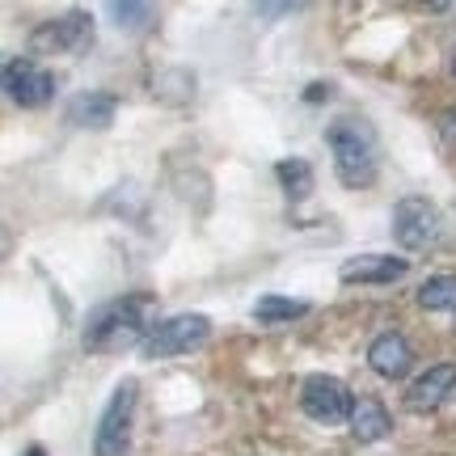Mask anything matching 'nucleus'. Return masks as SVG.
Instances as JSON below:
<instances>
[{
	"label": "nucleus",
	"mask_w": 456,
	"mask_h": 456,
	"mask_svg": "<svg viewBox=\"0 0 456 456\" xmlns=\"http://www.w3.org/2000/svg\"><path fill=\"white\" fill-rule=\"evenodd\" d=\"M309 305L305 300H292V296H262L258 305H254V322L258 326H283V322H296V317H305Z\"/></svg>",
	"instance_id": "14"
},
{
	"label": "nucleus",
	"mask_w": 456,
	"mask_h": 456,
	"mask_svg": "<svg viewBox=\"0 0 456 456\" xmlns=\"http://www.w3.org/2000/svg\"><path fill=\"white\" fill-rule=\"evenodd\" d=\"M110 13L118 17V26H127V30H144L148 21H152V9H148V4H110Z\"/></svg>",
	"instance_id": "17"
},
{
	"label": "nucleus",
	"mask_w": 456,
	"mask_h": 456,
	"mask_svg": "<svg viewBox=\"0 0 456 456\" xmlns=\"http://www.w3.org/2000/svg\"><path fill=\"white\" fill-rule=\"evenodd\" d=\"M389 410L380 406L376 397H355V410H351V436L355 444H376L389 436Z\"/></svg>",
	"instance_id": "13"
},
{
	"label": "nucleus",
	"mask_w": 456,
	"mask_h": 456,
	"mask_svg": "<svg viewBox=\"0 0 456 456\" xmlns=\"http://www.w3.org/2000/svg\"><path fill=\"white\" fill-rule=\"evenodd\" d=\"M393 241L402 249H427L440 241V212L419 195H406L393 208Z\"/></svg>",
	"instance_id": "6"
},
{
	"label": "nucleus",
	"mask_w": 456,
	"mask_h": 456,
	"mask_svg": "<svg viewBox=\"0 0 456 456\" xmlns=\"http://www.w3.org/2000/svg\"><path fill=\"white\" fill-rule=\"evenodd\" d=\"M21 456H47V452H43V448L34 444V448H26V452H21Z\"/></svg>",
	"instance_id": "19"
},
{
	"label": "nucleus",
	"mask_w": 456,
	"mask_h": 456,
	"mask_svg": "<svg viewBox=\"0 0 456 456\" xmlns=\"http://www.w3.org/2000/svg\"><path fill=\"white\" fill-rule=\"evenodd\" d=\"M275 178H279V186H283V195H288V199H305L313 191V169H309V161H300V157H292V161H279L275 165Z\"/></svg>",
	"instance_id": "15"
},
{
	"label": "nucleus",
	"mask_w": 456,
	"mask_h": 456,
	"mask_svg": "<svg viewBox=\"0 0 456 456\" xmlns=\"http://www.w3.org/2000/svg\"><path fill=\"white\" fill-rule=\"evenodd\" d=\"M326 144L334 152V169H338L342 186H372L376 182V131L363 118H334L326 131Z\"/></svg>",
	"instance_id": "2"
},
{
	"label": "nucleus",
	"mask_w": 456,
	"mask_h": 456,
	"mask_svg": "<svg viewBox=\"0 0 456 456\" xmlns=\"http://www.w3.org/2000/svg\"><path fill=\"white\" fill-rule=\"evenodd\" d=\"M114 110H118V102L110 94H77V98L68 102V123L72 127H110L114 123Z\"/></svg>",
	"instance_id": "12"
},
{
	"label": "nucleus",
	"mask_w": 456,
	"mask_h": 456,
	"mask_svg": "<svg viewBox=\"0 0 456 456\" xmlns=\"http://www.w3.org/2000/svg\"><path fill=\"white\" fill-rule=\"evenodd\" d=\"M212 334V322L203 317V313H178V317H169L161 326L148 330L144 338V359H169V355H186V351H195L203 346Z\"/></svg>",
	"instance_id": "3"
},
{
	"label": "nucleus",
	"mask_w": 456,
	"mask_h": 456,
	"mask_svg": "<svg viewBox=\"0 0 456 456\" xmlns=\"http://www.w3.org/2000/svg\"><path fill=\"white\" fill-rule=\"evenodd\" d=\"M4 89H9V98H13L21 110H38V106L51 102L55 81H51L47 68H38L34 60H26V55H17V60L4 64Z\"/></svg>",
	"instance_id": "7"
},
{
	"label": "nucleus",
	"mask_w": 456,
	"mask_h": 456,
	"mask_svg": "<svg viewBox=\"0 0 456 456\" xmlns=\"http://www.w3.org/2000/svg\"><path fill=\"white\" fill-rule=\"evenodd\" d=\"M419 305L427 313H444V309H456V275H436L427 279L419 288Z\"/></svg>",
	"instance_id": "16"
},
{
	"label": "nucleus",
	"mask_w": 456,
	"mask_h": 456,
	"mask_svg": "<svg viewBox=\"0 0 456 456\" xmlns=\"http://www.w3.org/2000/svg\"><path fill=\"white\" fill-rule=\"evenodd\" d=\"M300 410L309 414L313 423H351V410H355V397L346 393L342 380L334 376H309L305 389H300Z\"/></svg>",
	"instance_id": "4"
},
{
	"label": "nucleus",
	"mask_w": 456,
	"mask_h": 456,
	"mask_svg": "<svg viewBox=\"0 0 456 456\" xmlns=\"http://www.w3.org/2000/svg\"><path fill=\"white\" fill-rule=\"evenodd\" d=\"M148 309H152L148 296H123V300L102 305L85 326V346L89 351H123V346H135V342L144 346V330H152L148 326Z\"/></svg>",
	"instance_id": "1"
},
{
	"label": "nucleus",
	"mask_w": 456,
	"mask_h": 456,
	"mask_svg": "<svg viewBox=\"0 0 456 456\" xmlns=\"http://www.w3.org/2000/svg\"><path fill=\"white\" fill-rule=\"evenodd\" d=\"M368 363H372L376 376H385V380H402L410 372V363H414V351H410V342L402 334H380V338L368 346Z\"/></svg>",
	"instance_id": "9"
},
{
	"label": "nucleus",
	"mask_w": 456,
	"mask_h": 456,
	"mask_svg": "<svg viewBox=\"0 0 456 456\" xmlns=\"http://www.w3.org/2000/svg\"><path fill=\"white\" fill-rule=\"evenodd\" d=\"M452 72H456V60H452Z\"/></svg>",
	"instance_id": "20"
},
{
	"label": "nucleus",
	"mask_w": 456,
	"mask_h": 456,
	"mask_svg": "<svg viewBox=\"0 0 456 456\" xmlns=\"http://www.w3.org/2000/svg\"><path fill=\"white\" fill-rule=\"evenodd\" d=\"M135 393H140V385H135V380H123V385L114 389V397L106 402L102 423H98V436H94V452L98 456H123L127 452V431H131Z\"/></svg>",
	"instance_id": "5"
},
{
	"label": "nucleus",
	"mask_w": 456,
	"mask_h": 456,
	"mask_svg": "<svg viewBox=\"0 0 456 456\" xmlns=\"http://www.w3.org/2000/svg\"><path fill=\"white\" fill-rule=\"evenodd\" d=\"M456 389V363H436V368H427L406 393V406L410 410H436Z\"/></svg>",
	"instance_id": "10"
},
{
	"label": "nucleus",
	"mask_w": 456,
	"mask_h": 456,
	"mask_svg": "<svg viewBox=\"0 0 456 456\" xmlns=\"http://www.w3.org/2000/svg\"><path fill=\"white\" fill-rule=\"evenodd\" d=\"M309 102H322V98H330V85H309V94H305Z\"/></svg>",
	"instance_id": "18"
},
{
	"label": "nucleus",
	"mask_w": 456,
	"mask_h": 456,
	"mask_svg": "<svg viewBox=\"0 0 456 456\" xmlns=\"http://www.w3.org/2000/svg\"><path fill=\"white\" fill-rule=\"evenodd\" d=\"M85 38H89V17L64 13V17H55V21H43L30 34V51L34 55H68V51L85 47Z\"/></svg>",
	"instance_id": "8"
},
{
	"label": "nucleus",
	"mask_w": 456,
	"mask_h": 456,
	"mask_svg": "<svg viewBox=\"0 0 456 456\" xmlns=\"http://www.w3.org/2000/svg\"><path fill=\"white\" fill-rule=\"evenodd\" d=\"M342 283H393L406 275V258H385V254H363V258L342 262Z\"/></svg>",
	"instance_id": "11"
}]
</instances>
